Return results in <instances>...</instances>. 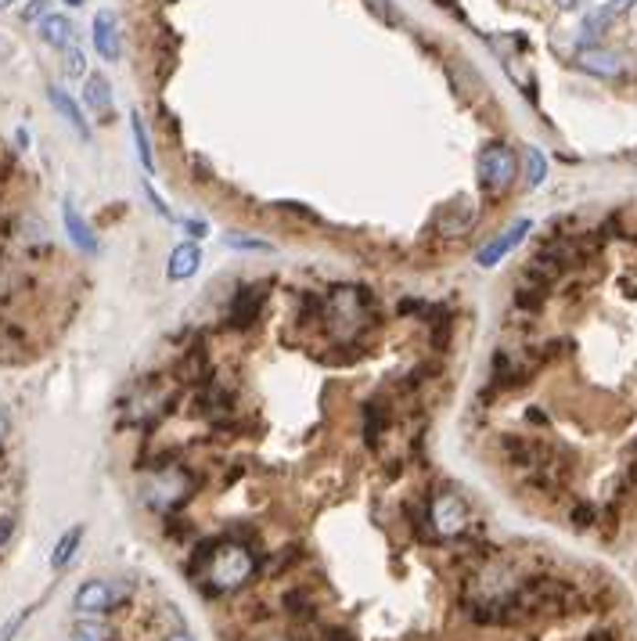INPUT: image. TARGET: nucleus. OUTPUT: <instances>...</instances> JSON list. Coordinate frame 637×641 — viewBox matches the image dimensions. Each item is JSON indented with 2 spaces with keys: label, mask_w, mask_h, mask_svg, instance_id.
<instances>
[{
  "label": "nucleus",
  "mask_w": 637,
  "mask_h": 641,
  "mask_svg": "<svg viewBox=\"0 0 637 641\" xmlns=\"http://www.w3.org/2000/svg\"><path fill=\"white\" fill-rule=\"evenodd\" d=\"M260 573V559L241 540H213L202 544L191 559V577H198L213 594H234Z\"/></svg>",
  "instance_id": "obj_1"
},
{
  "label": "nucleus",
  "mask_w": 637,
  "mask_h": 641,
  "mask_svg": "<svg viewBox=\"0 0 637 641\" xmlns=\"http://www.w3.org/2000/svg\"><path fill=\"white\" fill-rule=\"evenodd\" d=\"M317 317L324 321V328L332 332L335 343H356L375 325V303H371L367 289L339 285L321 299Z\"/></svg>",
  "instance_id": "obj_2"
},
{
  "label": "nucleus",
  "mask_w": 637,
  "mask_h": 641,
  "mask_svg": "<svg viewBox=\"0 0 637 641\" xmlns=\"http://www.w3.org/2000/svg\"><path fill=\"white\" fill-rule=\"evenodd\" d=\"M141 501L144 508L159 512V516H174L176 508H184L191 501V494L198 490V479L191 468L180 462H155L141 472Z\"/></svg>",
  "instance_id": "obj_3"
},
{
  "label": "nucleus",
  "mask_w": 637,
  "mask_h": 641,
  "mask_svg": "<svg viewBox=\"0 0 637 641\" xmlns=\"http://www.w3.org/2000/svg\"><path fill=\"white\" fill-rule=\"evenodd\" d=\"M176 401V382H170L166 375H152V379H141L126 401H122V418L130 425H152L159 422L166 411L174 408Z\"/></svg>",
  "instance_id": "obj_4"
},
{
  "label": "nucleus",
  "mask_w": 637,
  "mask_h": 641,
  "mask_svg": "<svg viewBox=\"0 0 637 641\" xmlns=\"http://www.w3.org/2000/svg\"><path fill=\"white\" fill-rule=\"evenodd\" d=\"M475 170H479V184H483L490 195H501V191H508V187L515 184V176H519V159H515V152H512L504 141H490V144L479 152Z\"/></svg>",
  "instance_id": "obj_5"
},
{
  "label": "nucleus",
  "mask_w": 637,
  "mask_h": 641,
  "mask_svg": "<svg viewBox=\"0 0 637 641\" xmlns=\"http://www.w3.org/2000/svg\"><path fill=\"white\" fill-rule=\"evenodd\" d=\"M425 523H429V529H432L436 537L454 540V537H462L464 529L472 526V512H468L464 497H458V494H436L432 505H429Z\"/></svg>",
  "instance_id": "obj_6"
},
{
  "label": "nucleus",
  "mask_w": 637,
  "mask_h": 641,
  "mask_svg": "<svg viewBox=\"0 0 637 641\" xmlns=\"http://www.w3.org/2000/svg\"><path fill=\"white\" fill-rule=\"evenodd\" d=\"M122 602H126V587L112 581L80 583V591H76V598H72V605H76L80 616H105V613H112L116 605H122Z\"/></svg>",
  "instance_id": "obj_7"
},
{
  "label": "nucleus",
  "mask_w": 637,
  "mask_h": 641,
  "mask_svg": "<svg viewBox=\"0 0 637 641\" xmlns=\"http://www.w3.org/2000/svg\"><path fill=\"white\" fill-rule=\"evenodd\" d=\"M529 231H533V224H529V220H515L508 231L501 234V238H494L490 245H483V249H479V256H475V260H479V267H497V263H501V260H504V256H508V252H512V249H515V245H519Z\"/></svg>",
  "instance_id": "obj_8"
},
{
  "label": "nucleus",
  "mask_w": 637,
  "mask_h": 641,
  "mask_svg": "<svg viewBox=\"0 0 637 641\" xmlns=\"http://www.w3.org/2000/svg\"><path fill=\"white\" fill-rule=\"evenodd\" d=\"M83 101H87V109L98 119H105V123L112 119V87H109V80H105L101 72L87 76V83H83Z\"/></svg>",
  "instance_id": "obj_9"
},
{
  "label": "nucleus",
  "mask_w": 637,
  "mask_h": 641,
  "mask_svg": "<svg viewBox=\"0 0 637 641\" xmlns=\"http://www.w3.org/2000/svg\"><path fill=\"white\" fill-rule=\"evenodd\" d=\"M94 48H98V55L105 61L119 59V26L112 11H98V18H94Z\"/></svg>",
  "instance_id": "obj_10"
},
{
  "label": "nucleus",
  "mask_w": 637,
  "mask_h": 641,
  "mask_svg": "<svg viewBox=\"0 0 637 641\" xmlns=\"http://www.w3.org/2000/svg\"><path fill=\"white\" fill-rule=\"evenodd\" d=\"M260 310H263V289H241L234 295L228 321H231L234 328H249L260 317Z\"/></svg>",
  "instance_id": "obj_11"
},
{
  "label": "nucleus",
  "mask_w": 637,
  "mask_h": 641,
  "mask_svg": "<svg viewBox=\"0 0 637 641\" xmlns=\"http://www.w3.org/2000/svg\"><path fill=\"white\" fill-rule=\"evenodd\" d=\"M631 7H634V0H605V4H601V7H598V11H594L587 22H583V33H587V37L605 33V29H609V26H612L620 15H627Z\"/></svg>",
  "instance_id": "obj_12"
},
{
  "label": "nucleus",
  "mask_w": 637,
  "mask_h": 641,
  "mask_svg": "<svg viewBox=\"0 0 637 641\" xmlns=\"http://www.w3.org/2000/svg\"><path fill=\"white\" fill-rule=\"evenodd\" d=\"M198 263H202L198 245H195V241H184V245H176L174 252H170V267H166V274H170L174 282H184V278H191V274L198 271Z\"/></svg>",
  "instance_id": "obj_13"
},
{
  "label": "nucleus",
  "mask_w": 637,
  "mask_h": 641,
  "mask_svg": "<svg viewBox=\"0 0 637 641\" xmlns=\"http://www.w3.org/2000/svg\"><path fill=\"white\" fill-rule=\"evenodd\" d=\"M61 220H65V231H69V238L83 249V252H98V238H94V231H90V224L76 213V206L72 202H65V209H61Z\"/></svg>",
  "instance_id": "obj_14"
},
{
  "label": "nucleus",
  "mask_w": 637,
  "mask_h": 641,
  "mask_svg": "<svg viewBox=\"0 0 637 641\" xmlns=\"http://www.w3.org/2000/svg\"><path fill=\"white\" fill-rule=\"evenodd\" d=\"M48 94H51V105L61 112V119H65V123H69V126H72V130H76L83 141H90V126H87L83 112H80V105H76V101H72V98H69L61 87H51Z\"/></svg>",
  "instance_id": "obj_15"
},
{
  "label": "nucleus",
  "mask_w": 637,
  "mask_h": 641,
  "mask_svg": "<svg viewBox=\"0 0 637 641\" xmlns=\"http://www.w3.org/2000/svg\"><path fill=\"white\" fill-rule=\"evenodd\" d=\"M577 65L579 69H587V72H594V76H620V69H623V61L616 59L612 51H601V48H587V51H579Z\"/></svg>",
  "instance_id": "obj_16"
},
{
  "label": "nucleus",
  "mask_w": 637,
  "mask_h": 641,
  "mask_svg": "<svg viewBox=\"0 0 637 641\" xmlns=\"http://www.w3.org/2000/svg\"><path fill=\"white\" fill-rule=\"evenodd\" d=\"M40 37L51 44V48H69L72 44V22L65 15H44L40 18Z\"/></svg>",
  "instance_id": "obj_17"
},
{
  "label": "nucleus",
  "mask_w": 637,
  "mask_h": 641,
  "mask_svg": "<svg viewBox=\"0 0 637 641\" xmlns=\"http://www.w3.org/2000/svg\"><path fill=\"white\" fill-rule=\"evenodd\" d=\"M112 638H116V631L101 616H80L72 624V641H112Z\"/></svg>",
  "instance_id": "obj_18"
},
{
  "label": "nucleus",
  "mask_w": 637,
  "mask_h": 641,
  "mask_svg": "<svg viewBox=\"0 0 637 641\" xmlns=\"http://www.w3.org/2000/svg\"><path fill=\"white\" fill-rule=\"evenodd\" d=\"M472 220H475V209H472L468 202H454V206H447V213L440 217V231L464 234L468 228H472Z\"/></svg>",
  "instance_id": "obj_19"
},
{
  "label": "nucleus",
  "mask_w": 637,
  "mask_h": 641,
  "mask_svg": "<svg viewBox=\"0 0 637 641\" xmlns=\"http://www.w3.org/2000/svg\"><path fill=\"white\" fill-rule=\"evenodd\" d=\"M386 422H389V411L382 404H367L364 408V440H367V447L378 443V436L386 433Z\"/></svg>",
  "instance_id": "obj_20"
},
{
  "label": "nucleus",
  "mask_w": 637,
  "mask_h": 641,
  "mask_svg": "<svg viewBox=\"0 0 637 641\" xmlns=\"http://www.w3.org/2000/svg\"><path fill=\"white\" fill-rule=\"evenodd\" d=\"M130 130H133V144H137V159H141V166L152 174L155 170V155H152V141H148V130H144V119L130 116Z\"/></svg>",
  "instance_id": "obj_21"
},
{
  "label": "nucleus",
  "mask_w": 637,
  "mask_h": 641,
  "mask_svg": "<svg viewBox=\"0 0 637 641\" xmlns=\"http://www.w3.org/2000/svg\"><path fill=\"white\" fill-rule=\"evenodd\" d=\"M547 289L551 285H544V282H536V278L526 274V285L515 292V306H522V310H540L544 299H547Z\"/></svg>",
  "instance_id": "obj_22"
},
{
  "label": "nucleus",
  "mask_w": 637,
  "mask_h": 641,
  "mask_svg": "<svg viewBox=\"0 0 637 641\" xmlns=\"http://www.w3.org/2000/svg\"><path fill=\"white\" fill-rule=\"evenodd\" d=\"M285 609H289L292 620H299V624H306V620L317 616V605H313V598L306 591H289L285 594Z\"/></svg>",
  "instance_id": "obj_23"
},
{
  "label": "nucleus",
  "mask_w": 637,
  "mask_h": 641,
  "mask_svg": "<svg viewBox=\"0 0 637 641\" xmlns=\"http://www.w3.org/2000/svg\"><path fill=\"white\" fill-rule=\"evenodd\" d=\"M80 540H83V529H80V526H72V529H69V533H65V537L58 540L55 555H51V566H55V570H65V566L72 562V555H76Z\"/></svg>",
  "instance_id": "obj_24"
},
{
  "label": "nucleus",
  "mask_w": 637,
  "mask_h": 641,
  "mask_svg": "<svg viewBox=\"0 0 637 641\" xmlns=\"http://www.w3.org/2000/svg\"><path fill=\"white\" fill-rule=\"evenodd\" d=\"M526 163H529V176H526V180H529V187L544 184V176H547V163H544V152H540V148H529V159H526Z\"/></svg>",
  "instance_id": "obj_25"
},
{
  "label": "nucleus",
  "mask_w": 637,
  "mask_h": 641,
  "mask_svg": "<svg viewBox=\"0 0 637 641\" xmlns=\"http://www.w3.org/2000/svg\"><path fill=\"white\" fill-rule=\"evenodd\" d=\"M65 72H69V76H83V72H87V59H83V51H80L76 44L65 48Z\"/></svg>",
  "instance_id": "obj_26"
},
{
  "label": "nucleus",
  "mask_w": 637,
  "mask_h": 641,
  "mask_svg": "<svg viewBox=\"0 0 637 641\" xmlns=\"http://www.w3.org/2000/svg\"><path fill=\"white\" fill-rule=\"evenodd\" d=\"M26 616H29V609H22V613H18V616H11V620H7V624H4V627H0V641H11V638H15V635H18V627H22V620H26Z\"/></svg>",
  "instance_id": "obj_27"
},
{
  "label": "nucleus",
  "mask_w": 637,
  "mask_h": 641,
  "mask_svg": "<svg viewBox=\"0 0 637 641\" xmlns=\"http://www.w3.org/2000/svg\"><path fill=\"white\" fill-rule=\"evenodd\" d=\"M11 533H15V516H11V512H0V551L7 548Z\"/></svg>",
  "instance_id": "obj_28"
},
{
  "label": "nucleus",
  "mask_w": 637,
  "mask_h": 641,
  "mask_svg": "<svg viewBox=\"0 0 637 641\" xmlns=\"http://www.w3.org/2000/svg\"><path fill=\"white\" fill-rule=\"evenodd\" d=\"M48 4H51V0H29V7L22 11V18H26V22H37L40 15H48Z\"/></svg>",
  "instance_id": "obj_29"
},
{
  "label": "nucleus",
  "mask_w": 637,
  "mask_h": 641,
  "mask_svg": "<svg viewBox=\"0 0 637 641\" xmlns=\"http://www.w3.org/2000/svg\"><path fill=\"white\" fill-rule=\"evenodd\" d=\"M573 523H577V526H590V523H594V508H590V505H577V512H573Z\"/></svg>",
  "instance_id": "obj_30"
},
{
  "label": "nucleus",
  "mask_w": 637,
  "mask_h": 641,
  "mask_svg": "<svg viewBox=\"0 0 637 641\" xmlns=\"http://www.w3.org/2000/svg\"><path fill=\"white\" fill-rule=\"evenodd\" d=\"M321 641H353L346 635V631H335V627H332V631H324V635H321Z\"/></svg>",
  "instance_id": "obj_31"
},
{
  "label": "nucleus",
  "mask_w": 637,
  "mask_h": 641,
  "mask_svg": "<svg viewBox=\"0 0 637 641\" xmlns=\"http://www.w3.org/2000/svg\"><path fill=\"white\" fill-rule=\"evenodd\" d=\"M7 433H11V418H7L4 411H0V443L7 440Z\"/></svg>",
  "instance_id": "obj_32"
},
{
  "label": "nucleus",
  "mask_w": 637,
  "mask_h": 641,
  "mask_svg": "<svg viewBox=\"0 0 637 641\" xmlns=\"http://www.w3.org/2000/svg\"><path fill=\"white\" fill-rule=\"evenodd\" d=\"M184 228H187V231H191V238H202V234H206V228H202V224H198V220H187V224H184Z\"/></svg>",
  "instance_id": "obj_33"
},
{
  "label": "nucleus",
  "mask_w": 637,
  "mask_h": 641,
  "mask_svg": "<svg viewBox=\"0 0 637 641\" xmlns=\"http://www.w3.org/2000/svg\"><path fill=\"white\" fill-rule=\"evenodd\" d=\"M587 641H612V635H609V631H594Z\"/></svg>",
  "instance_id": "obj_34"
},
{
  "label": "nucleus",
  "mask_w": 637,
  "mask_h": 641,
  "mask_svg": "<svg viewBox=\"0 0 637 641\" xmlns=\"http://www.w3.org/2000/svg\"><path fill=\"white\" fill-rule=\"evenodd\" d=\"M166 641H195V638H191L187 631H176V635H170V638H166Z\"/></svg>",
  "instance_id": "obj_35"
},
{
  "label": "nucleus",
  "mask_w": 637,
  "mask_h": 641,
  "mask_svg": "<svg viewBox=\"0 0 637 641\" xmlns=\"http://www.w3.org/2000/svg\"><path fill=\"white\" fill-rule=\"evenodd\" d=\"M260 641H299V638H289V635H271V638H260Z\"/></svg>",
  "instance_id": "obj_36"
},
{
  "label": "nucleus",
  "mask_w": 637,
  "mask_h": 641,
  "mask_svg": "<svg viewBox=\"0 0 637 641\" xmlns=\"http://www.w3.org/2000/svg\"><path fill=\"white\" fill-rule=\"evenodd\" d=\"M65 4H69V7H80V4H87V0H65Z\"/></svg>",
  "instance_id": "obj_37"
},
{
  "label": "nucleus",
  "mask_w": 637,
  "mask_h": 641,
  "mask_svg": "<svg viewBox=\"0 0 637 641\" xmlns=\"http://www.w3.org/2000/svg\"><path fill=\"white\" fill-rule=\"evenodd\" d=\"M4 170H7V163H4V155H0V180H4Z\"/></svg>",
  "instance_id": "obj_38"
},
{
  "label": "nucleus",
  "mask_w": 637,
  "mask_h": 641,
  "mask_svg": "<svg viewBox=\"0 0 637 641\" xmlns=\"http://www.w3.org/2000/svg\"><path fill=\"white\" fill-rule=\"evenodd\" d=\"M11 4H15V0H0V11H4V7H11Z\"/></svg>",
  "instance_id": "obj_39"
}]
</instances>
